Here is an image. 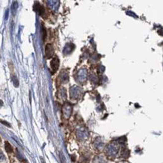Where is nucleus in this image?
<instances>
[{
    "instance_id": "f257e3e1",
    "label": "nucleus",
    "mask_w": 163,
    "mask_h": 163,
    "mask_svg": "<svg viewBox=\"0 0 163 163\" xmlns=\"http://www.w3.org/2000/svg\"><path fill=\"white\" fill-rule=\"evenodd\" d=\"M54 48L53 46L51 44H47L46 47H45V56L48 59H50L54 55Z\"/></svg>"
},
{
    "instance_id": "f03ea898",
    "label": "nucleus",
    "mask_w": 163,
    "mask_h": 163,
    "mask_svg": "<svg viewBox=\"0 0 163 163\" xmlns=\"http://www.w3.org/2000/svg\"><path fill=\"white\" fill-rule=\"evenodd\" d=\"M59 65V60L57 57H54L53 58V59L51 62V67L53 70V73H54L55 72H56V70L58 69Z\"/></svg>"
},
{
    "instance_id": "7ed1b4c3",
    "label": "nucleus",
    "mask_w": 163,
    "mask_h": 163,
    "mask_svg": "<svg viewBox=\"0 0 163 163\" xmlns=\"http://www.w3.org/2000/svg\"><path fill=\"white\" fill-rule=\"evenodd\" d=\"M5 150L7 151V153H12L13 152V147H11V145L8 142L6 141L5 142Z\"/></svg>"
},
{
    "instance_id": "20e7f679",
    "label": "nucleus",
    "mask_w": 163,
    "mask_h": 163,
    "mask_svg": "<svg viewBox=\"0 0 163 163\" xmlns=\"http://www.w3.org/2000/svg\"><path fill=\"white\" fill-rule=\"evenodd\" d=\"M0 123H3L4 125H5V126H8V127H10L11 126H10V124L8 123H7V122H5V121H3V120H0Z\"/></svg>"
},
{
    "instance_id": "39448f33",
    "label": "nucleus",
    "mask_w": 163,
    "mask_h": 163,
    "mask_svg": "<svg viewBox=\"0 0 163 163\" xmlns=\"http://www.w3.org/2000/svg\"><path fill=\"white\" fill-rule=\"evenodd\" d=\"M2 105V102L1 100H0V106H1Z\"/></svg>"
}]
</instances>
